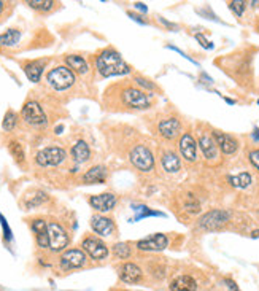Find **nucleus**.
Instances as JSON below:
<instances>
[{
    "label": "nucleus",
    "instance_id": "23",
    "mask_svg": "<svg viewBox=\"0 0 259 291\" xmlns=\"http://www.w3.org/2000/svg\"><path fill=\"white\" fill-rule=\"evenodd\" d=\"M72 157L76 164H84L91 160V148L84 140H78L72 147Z\"/></svg>",
    "mask_w": 259,
    "mask_h": 291
},
{
    "label": "nucleus",
    "instance_id": "14",
    "mask_svg": "<svg viewBox=\"0 0 259 291\" xmlns=\"http://www.w3.org/2000/svg\"><path fill=\"white\" fill-rule=\"evenodd\" d=\"M137 250L140 251H148V253H153V251H162L169 247V237L165 234L156 232V234H151L148 237H143L135 244Z\"/></svg>",
    "mask_w": 259,
    "mask_h": 291
},
{
    "label": "nucleus",
    "instance_id": "6",
    "mask_svg": "<svg viewBox=\"0 0 259 291\" xmlns=\"http://www.w3.org/2000/svg\"><path fill=\"white\" fill-rule=\"evenodd\" d=\"M48 241H49V250L53 253H59V251H66V248L69 247L70 235L59 221L51 220L48 221Z\"/></svg>",
    "mask_w": 259,
    "mask_h": 291
},
{
    "label": "nucleus",
    "instance_id": "35",
    "mask_svg": "<svg viewBox=\"0 0 259 291\" xmlns=\"http://www.w3.org/2000/svg\"><path fill=\"white\" fill-rule=\"evenodd\" d=\"M134 210L135 211H141L140 215H137L135 218H134V221H138V220H141V218H147V217H164L162 214H159V211H153L151 208H148V207H145V205H134Z\"/></svg>",
    "mask_w": 259,
    "mask_h": 291
},
{
    "label": "nucleus",
    "instance_id": "29",
    "mask_svg": "<svg viewBox=\"0 0 259 291\" xmlns=\"http://www.w3.org/2000/svg\"><path fill=\"white\" fill-rule=\"evenodd\" d=\"M32 10H37V11H42V13H48L51 10L56 8V2L53 0H29V2H25Z\"/></svg>",
    "mask_w": 259,
    "mask_h": 291
},
{
    "label": "nucleus",
    "instance_id": "8",
    "mask_svg": "<svg viewBox=\"0 0 259 291\" xmlns=\"http://www.w3.org/2000/svg\"><path fill=\"white\" fill-rule=\"evenodd\" d=\"M21 116H22L24 123H27L29 126H34V127H43L48 124V116H46L43 107L37 100L25 102L21 110Z\"/></svg>",
    "mask_w": 259,
    "mask_h": 291
},
{
    "label": "nucleus",
    "instance_id": "19",
    "mask_svg": "<svg viewBox=\"0 0 259 291\" xmlns=\"http://www.w3.org/2000/svg\"><path fill=\"white\" fill-rule=\"evenodd\" d=\"M31 228L35 234V242L37 245L46 250L49 248V241H48V220L45 218H34L31 223Z\"/></svg>",
    "mask_w": 259,
    "mask_h": 291
},
{
    "label": "nucleus",
    "instance_id": "5",
    "mask_svg": "<svg viewBox=\"0 0 259 291\" xmlns=\"http://www.w3.org/2000/svg\"><path fill=\"white\" fill-rule=\"evenodd\" d=\"M48 85L54 91H67L75 85V73L67 67V65H57L51 69L46 75Z\"/></svg>",
    "mask_w": 259,
    "mask_h": 291
},
{
    "label": "nucleus",
    "instance_id": "28",
    "mask_svg": "<svg viewBox=\"0 0 259 291\" xmlns=\"http://www.w3.org/2000/svg\"><path fill=\"white\" fill-rule=\"evenodd\" d=\"M251 175L248 174V172H242V174H237V175H232L229 177V183L231 187H234L237 190H245L248 188L251 184Z\"/></svg>",
    "mask_w": 259,
    "mask_h": 291
},
{
    "label": "nucleus",
    "instance_id": "15",
    "mask_svg": "<svg viewBox=\"0 0 259 291\" xmlns=\"http://www.w3.org/2000/svg\"><path fill=\"white\" fill-rule=\"evenodd\" d=\"M118 277L123 283L135 285L143 280V269H141L138 264L127 261L118 266Z\"/></svg>",
    "mask_w": 259,
    "mask_h": 291
},
{
    "label": "nucleus",
    "instance_id": "31",
    "mask_svg": "<svg viewBox=\"0 0 259 291\" xmlns=\"http://www.w3.org/2000/svg\"><path fill=\"white\" fill-rule=\"evenodd\" d=\"M8 150H10V153H11V156L15 157V161L16 163H24V160H25V154H24V148H22V145L19 143V142H16V140H13V142H10V145H8Z\"/></svg>",
    "mask_w": 259,
    "mask_h": 291
},
{
    "label": "nucleus",
    "instance_id": "3",
    "mask_svg": "<svg viewBox=\"0 0 259 291\" xmlns=\"http://www.w3.org/2000/svg\"><path fill=\"white\" fill-rule=\"evenodd\" d=\"M129 161L141 174H148L154 169V153L147 143H135L129 151Z\"/></svg>",
    "mask_w": 259,
    "mask_h": 291
},
{
    "label": "nucleus",
    "instance_id": "10",
    "mask_svg": "<svg viewBox=\"0 0 259 291\" xmlns=\"http://www.w3.org/2000/svg\"><path fill=\"white\" fill-rule=\"evenodd\" d=\"M67 153L61 147H46L35 156V163L40 167H56L66 161Z\"/></svg>",
    "mask_w": 259,
    "mask_h": 291
},
{
    "label": "nucleus",
    "instance_id": "16",
    "mask_svg": "<svg viewBox=\"0 0 259 291\" xmlns=\"http://www.w3.org/2000/svg\"><path fill=\"white\" fill-rule=\"evenodd\" d=\"M212 134H213V139H215V142L218 145V148L221 150L223 154L232 156V154L237 153V150H239V140L234 136H231V134H227V132H223V130H218V129H213Z\"/></svg>",
    "mask_w": 259,
    "mask_h": 291
},
{
    "label": "nucleus",
    "instance_id": "43",
    "mask_svg": "<svg viewBox=\"0 0 259 291\" xmlns=\"http://www.w3.org/2000/svg\"><path fill=\"white\" fill-rule=\"evenodd\" d=\"M10 4H7V2H2V0H0V16L4 15V11H5V8L8 7Z\"/></svg>",
    "mask_w": 259,
    "mask_h": 291
},
{
    "label": "nucleus",
    "instance_id": "41",
    "mask_svg": "<svg viewBox=\"0 0 259 291\" xmlns=\"http://www.w3.org/2000/svg\"><path fill=\"white\" fill-rule=\"evenodd\" d=\"M226 283H227V288H229V291H240L239 289V286L232 282V280H226Z\"/></svg>",
    "mask_w": 259,
    "mask_h": 291
},
{
    "label": "nucleus",
    "instance_id": "17",
    "mask_svg": "<svg viewBox=\"0 0 259 291\" xmlns=\"http://www.w3.org/2000/svg\"><path fill=\"white\" fill-rule=\"evenodd\" d=\"M91 228L100 237H111L116 235V224L113 218L105 215H94L91 218Z\"/></svg>",
    "mask_w": 259,
    "mask_h": 291
},
{
    "label": "nucleus",
    "instance_id": "32",
    "mask_svg": "<svg viewBox=\"0 0 259 291\" xmlns=\"http://www.w3.org/2000/svg\"><path fill=\"white\" fill-rule=\"evenodd\" d=\"M48 199V196L43 193V191H35V196H27L25 197V207L27 208H32V207H37V205H42L45 201Z\"/></svg>",
    "mask_w": 259,
    "mask_h": 291
},
{
    "label": "nucleus",
    "instance_id": "11",
    "mask_svg": "<svg viewBox=\"0 0 259 291\" xmlns=\"http://www.w3.org/2000/svg\"><path fill=\"white\" fill-rule=\"evenodd\" d=\"M231 218V214L227 210H221V208H215V210H210L207 211L205 215H202L199 218V228L205 229V231H216L221 226L229 221Z\"/></svg>",
    "mask_w": 259,
    "mask_h": 291
},
{
    "label": "nucleus",
    "instance_id": "7",
    "mask_svg": "<svg viewBox=\"0 0 259 291\" xmlns=\"http://www.w3.org/2000/svg\"><path fill=\"white\" fill-rule=\"evenodd\" d=\"M88 266V255L81 248H69L59 258V268L64 272L83 269Z\"/></svg>",
    "mask_w": 259,
    "mask_h": 291
},
{
    "label": "nucleus",
    "instance_id": "13",
    "mask_svg": "<svg viewBox=\"0 0 259 291\" xmlns=\"http://www.w3.org/2000/svg\"><path fill=\"white\" fill-rule=\"evenodd\" d=\"M197 139H199V148L202 151V156H204V160L205 161H216L218 157H219V148H218V145L213 139V134L209 130H200L199 134H197Z\"/></svg>",
    "mask_w": 259,
    "mask_h": 291
},
{
    "label": "nucleus",
    "instance_id": "1",
    "mask_svg": "<svg viewBox=\"0 0 259 291\" xmlns=\"http://www.w3.org/2000/svg\"><path fill=\"white\" fill-rule=\"evenodd\" d=\"M107 97H111L110 107L113 110L123 112H143L153 107L154 97L150 92L141 91L134 82H126L121 85H114L107 89Z\"/></svg>",
    "mask_w": 259,
    "mask_h": 291
},
{
    "label": "nucleus",
    "instance_id": "27",
    "mask_svg": "<svg viewBox=\"0 0 259 291\" xmlns=\"http://www.w3.org/2000/svg\"><path fill=\"white\" fill-rule=\"evenodd\" d=\"M111 253L116 259H129L132 256V248L129 242H116L111 247Z\"/></svg>",
    "mask_w": 259,
    "mask_h": 291
},
{
    "label": "nucleus",
    "instance_id": "45",
    "mask_svg": "<svg viewBox=\"0 0 259 291\" xmlns=\"http://www.w3.org/2000/svg\"><path fill=\"white\" fill-rule=\"evenodd\" d=\"M251 237H253V239H259V229L253 231V232H251Z\"/></svg>",
    "mask_w": 259,
    "mask_h": 291
},
{
    "label": "nucleus",
    "instance_id": "24",
    "mask_svg": "<svg viewBox=\"0 0 259 291\" xmlns=\"http://www.w3.org/2000/svg\"><path fill=\"white\" fill-rule=\"evenodd\" d=\"M107 180V167L105 166H94L91 167L83 175L84 184H94V183H105Z\"/></svg>",
    "mask_w": 259,
    "mask_h": 291
},
{
    "label": "nucleus",
    "instance_id": "22",
    "mask_svg": "<svg viewBox=\"0 0 259 291\" xmlns=\"http://www.w3.org/2000/svg\"><path fill=\"white\" fill-rule=\"evenodd\" d=\"M45 65H46V61H43V59L31 61L27 64H24V72L32 83H38L42 78L43 70H45Z\"/></svg>",
    "mask_w": 259,
    "mask_h": 291
},
{
    "label": "nucleus",
    "instance_id": "9",
    "mask_svg": "<svg viewBox=\"0 0 259 291\" xmlns=\"http://www.w3.org/2000/svg\"><path fill=\"white\" fill-rule=\"evenodd\" d=\"M81 250L94 261H105L110 255L107 244L97 235H86L81 241Z\"/></svg>",
    "mask_w": 259,
    "mask_h": 291
},
{
    "label": "nucleus",
    "instance_id": "20",
    "mask_svg": "<svg viewBox=\"0 0 259 291\" xmlns=\"http://www.w3.org/2000/svg\"><path fill=\"white\" fill-rule=\"evenodd\" d=\"M161 166L165 174H178L181 169V161L174 150L161 151Z\"/></svg>",
    "mask_w": 259,
    "mask_h": 291
},
{
    "label": "nucleus",
    "instance_id": "12",
    "mask_svg": "<svg viewBox=\"0 0 259 291\" xmlns=\"http://www.w3.org/2000/svg\"><path fill=\"white\" fill-rule=\"evenodd\" d=\"M178 150H180L181 157H183L186 163H189V164L197 163V160H199L197 142L192 137L191 132H183V134H181V137L178 139Z\"/></svg>",
    "mask_w": 259,
    "mask_h": 291
},
{
    "label": "nucleus",
    "instance_id": "34",
    "mask_svg": "<svg viewBox=\"0 0 259 291\" xmlns=\"http://www.w3.org/2000/svg\"><path fill=\"white\" fill-rule=\"evenodd\" d=\"M185 210L189 211V214H199V211H200V202L196 199V196H194V194H188L186 196Z\"/></svg>",
    "mask_w": 259,
    "mask_h": 291
},
{
    "label": "nucleus",
    "instance_id": "2",
    "mask_svg": "<svg viewBox=\"0 0 259 291\" xmlns=\"http://www.w3.org/2000/svg\"><path fill=\"white\" fill-rule=\"evenodd\" d=\"M96 70L103 78L127 75L132 72L131 65H129L120 52L111 46L102 49L96 56Z\"/></svg>",
    "mask_w": 259,
    "mask_h": 291
},
{
    "label": "nucleus",
    "instance_id": "38",
    "mask_svg": "<svg viewBox=\"0 0 259 291\" xmlns=\"http://www.w3.org/2000/svg\"><path fill=\"white\" fill-rule=\"evenodd\" d=\"M0 223H2V228H4L5 241H11V239H13V235H11V229H10L8 223H7V220L4 218V215H2V214H0Z\"/></svg>",
    "mask_w": 259,
    "mask_h": 291
},
{
    "label": "nucleus",
    "instance_id": "21",
    "mask_svg": "<svg viewBox=\"0 0 259 291\" xmlns=\"http://www.w3.org/2000/svg\"><path fill=\"white\" fill-rule=\"evenodd\" d=\"M169 291H197V282L188 274H181L172 279Z\"/></svg>",
    "mask_w": 259,
    "mask_h": 291
},
{
    "label": "nucleus",
    "instance_id": "37",
    "mask_svg": "<svg viewBox=\"0 0 259 291\" xmlns=\"http://www.w3.org/2000/svg\"><path fill=\"white\" fill-rule=\"evenodd\" d=\"M248 161L251 163V166H253L256 170H259V148L251 150V151L248 153Z\"/></svg>",
    "mask_w": 259,
    "mask_h": 291
},
{
    "label": "nucleus",
    "instance_id": "46",
    "mask_svg": "<svg viewBox=\"0 0 259 291\" xmlns=\"http://www.w3.org/2000/svg\"><path fill=\"white\" fill-rule=\"evenodd\" d=\"M256 29H257V32H259V21H257V24H256Z\"/></svg>",
    "mask_w": 259,
    "mask_h": 291
},
{
    "label": "nucleus",
    "instance_id": "44",
    "mask_svg": "<svg viewBox=\"0 0 259 291\" xmlns=\"http://www.w3.org/2000/svg\"><path fill=\"white\" fill-rule=\"evenodd\" d=\"M251 136H253V139H254L256 142H259V129H254Z\"/></svg>",
    "mask_w": 259,
    "mask_h": 291
},
{
    "label": "nucleus",
    "instance_id": "30",
    "mask_svg": "<svg viewBox=\"0 0 259 291\" xmlns=\"http://www.w3.org/2000/svg\"><path fill=\"white\" fill-rule=\"evenodd\" d=\"M132 82H134V85H135V86H138L141 91L150 92V94H153L154 91H158V86H156V85H154L151 80H148V78L141 76V75H134Z\"/></svg>",
    "mask_w": 259,
    "mask_h": 291
},
{
    "label": "nucleus",
    "instance_id": "25",
    "mask_svg": "<svg viewBox=\"0 0 259 291\" xmlns=\"http://www.w3.org/2000/svg\"><path fill=\"white\" fill-rule=\"evenodd\" d=\"M66 64L67 67L75 73H80V75H84L88 73L89 67H88V62L83 56H78V55H69L66 56Z\"/></svg>",
    "mask_w": 259,
    "mask_h": 291
},
{
    "label": "nucleus",
    "instance_id": "18",
    "mask_svg": "<svg viewBox=\"0 0 259 291\" xmlns=\"http://www.w3.org/2000/svg\"><path fill=\"white\" fill-rule=\"evenodd\" d=\"M89 204L94 210H97L99 214H107L111 211L116 205V196L113 193H102L89 197Z\"/></svg>",
    "mask_w": 259,
    "mask_h": 291
},
{
    "label": "nucleus",
    "instance_id": "33",
    "mask_svg": "<svg viewBox=\"0 0 259 291\" xmlns=\"http://www.w3.org/2000/svg\"><path fill=\"white\" fill-rule=\"evenodd\" d=\"M18 124V115L13 112V110H8L5 113V118H4V123H2V127L7 130V132H11L13 129L16 127Z\"/></svg>",
    "mask_w": 259,
    "mask_h": 291
},
{
    "label": "nucleus",
    "instance_id": "42",
    "mask_svg": "<svg viewBox=\"0 0 259 291\" xmlns=\"http://www.w3.org/2000/svg\"><path fill=\"white\" fill-rule=\"evenodd\" d=\"M135 8L140 10V11H143V13L148 11V7H145V4H141V2H137V4H135Z\"/></svg>",
    "mask_w": 259,
    "mask_h": 291
},
{
    "label": "nucleus",
    "instance_id": "39",
    "mask_svg": "<svg viewBox=\"0 0 259 291\" xmlns=\"http://www.w3.org/2000/svg\"><path fill=\"white\" fill-rule=\"evenodd\" d=\"M196 38H197V42L204 46V48H207V49H210V48H213V45L209 42V40H207V38L202 35V34H196Z\"/></svg>",
    "mask_w": 259,
    "mask_h": 291
},
{
    "label": "nucleus",
    "instance_id": "36",
    "mask_svg": "<svg viewBox=\"0 0 259 291\" xmlns=\"http://www.w3.org/2000/svg\"><path fill=\"white\" fill-rule=\"evenodd\" d=\"M227 7L234 11V15L236 16H242L243 15V11L245 8H247V2H240V0H232V2H227Z\"/></svg>",
    "mask_w": 259,
    "mask_h": 291
},
{
    "label": "nucleus",
    "instance_id": "47",
    "mask_svg": "<svg viewBox=\"0 0 259 291\" xmlns=\"http://www.w3.org/2000/svg\"><path fill=\"white\" fill-rule=\"evenodd\" d=\"M124 291H131V289H124Z\"/></svg>",
    "mask_w": 259,
    "mask_h": 291
},
{
    "label": "nucleus",
    "instance_id": "40",
    "mask_svg": "<svg viewBox=\"0 0 259 291\" xmlns=\"http://www.w3.org/2000/svg\"><path fill=\"white\" fill-rule=\"evenodd\" d=\"M127 15H129V16H131V18H132L134 21L140 22V24H147V22H148V21H145V19H141V16H140V15H135V13H132V11H129V13H127Z\"/></svg>",
    "mask_w": 259,
    "mask_h": 291
},
{
    "label": "nucleus",
    "instance_id": "26",
    "mask_svg": "<svg viewBox=\"0 0 259 291\" xmlns=\"http://www.w3.org/2000/svg\"><path fill=\"white\" fill-rule=\"evenodd\" d=\"M21 40L19 29H8L0 34V46H16Z\"/></svg>",
    "mask_w": 259,
    "mask_h": 291
},
{
    "label": "nucleus",
    "instance_id": "4",
    "mask_svg": "<svg viewBox=\"0 0 259 291\" xmlns=\"http://www.w3.org/2000/svg\"><path fill=\"white\" fill-rule=\"evenodd\" d=\"M181 130H183V124H181V120L175 115H164L156 123L158 136L165 142H174L180 139L181 134H183Z\"/></svg>",
    "mask_w": 259,
    "mask_h": 291
}]
</instances>
